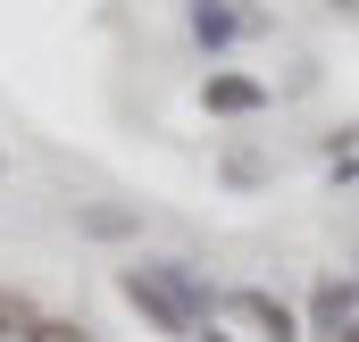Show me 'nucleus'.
Listing matches in <instances>:
<instances>
[{
    "label": "nucleus",
    "mask_w": 359,
    "mask_h": 342,
    "mask_svg": "<svg viewBox=\"0 0 359 342\" xmlns=\"http://www.w3.org/2000/svg\"><path fill=\"white\" fill-rule=\"evenodd\" d=\"M217 317L251 326L259 342H301V334H292V309H284L276 292H251V284H243V292H217Z\"/></svg>",
    "instance_id": "f03ea898"
},
{
    "label": "nucleus",
    "mask_w": 359,
    "mask_h": 342,
    "mask_svg": "<svg viewBox=\"0 0 359 342\" xmlns=\"http://www.w3.org/2000/svg\"><path fill=\"white\" fill-rule=\"evenodd\" d=\"M8 326H25V309H17V301L0 292V342H8Z\"/></svg>",
    "instance_id": "0eeeda50"
},
{
    "label": "nucleus",
    "mask_w": 359,
    "mask_h": 342,
    "mask_svg": "<svg viewBox=\"0 0 359 342\" xmlns=\"http://www.w3.org/2000/svg\"><path fill=\"white\" fill-rule=\"evenodd\" d=\"M268 92L251 84V76H209V109H259Z\"/></svg>",
    "instance_id": "39448f33"
},
{
    "label": "nucleus",
    "mask_w": 359,
    "mask_h": 342,
    "mask_svg": "<svg viewBox=\"0 0 359 342\" xmlns=\"http://www.w3.org/2000/svg\"><path fill=\"white\" fill-rule=\"evenodd\" d=\"M351 175H359V167H351Z\"/></svg>",
    "instance_id": "6e6552de"
},
{
    "label": "nucleus",
    "mask_w": 359,
    "mask_h": 342,
    "mask_svg": "<svg viewBox=\"0 0 359 342\" xmlns=\"http://www.w3.org/2000/svg\"><path fill=\"white\" fill-rule=\"evenodd\" d=\"M251 25H259V17H234L226 0H192V34H201V42H234V34H251Z\"/></svg>",
    "instance_id": "20e7f679"
},
{
    "label": "nucleus",
    "mask_w": 359,
    "mask_h": 342,
    "mask_svg": "<svg viewBox=\"0 0 359 342\" xmlns=\"http://www.w3.org/2000/svg\"><path fill=\"white\" fill-rule=\"evenodd\" d=\"M309 326H318V342H359V284H318Z\"/></svg>",
    "instance_id": "7ed1b4c3"
},
{
    "label": "nucleus",
    "mask_w": 359,
    "mask_h": 342,
    "mask_svg": "<svg viewBox=\"0 0 359 342\" xmlns=\"http://www.w3.org/2000/svg\"><path fill=\"white\" fill-rule=\"evenodd\" d=\"M117 292H126L159 334H176V342H201L209 309H217V292H201V275L176 267V259H142V267H126V275H117Z\"/></svg>",
    "instance_id": "f257e3e1"
},
{
    "label": "nucleus",
    "mask_w": 359,
    "mask_h": 342,
    "mask_svg": "<svg viewBox=\"0 0 359 342\" xmlns=\"http://www.w3.org/2000/svg\"><path fill=\"white\" fill-rule=\"evenodd\" d=\"M25 342H92L84 326H59V317H25Z\"/></svg>",
    "instance_id": "423d86ee"
}]
</instances>
